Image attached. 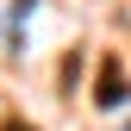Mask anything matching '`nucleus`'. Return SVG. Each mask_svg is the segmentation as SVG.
<instances>
[{
    "label": "nucleus",
    "mask_w": 131,
    "mask_h": 131,
    "mask_svg": "<svg viewBox=\"0 0 131 131\" xmlns=\"http://www.w3.org/2000/svg\"><path fill=\"white\" fill-rule=\"evenodd\" d=\"M125 100V81H119V62H106L100 69V106H119Z\"/></svg>",
    "instance_id": "obj_1"
},
{
    "label": "nucleus",
    "mask_w": 131,
    "mask_h": 131,
    "mask_svg": "<svg viewBox=\"0 0 131 131\" xmlns=\"http://www.w3.org/2000/svg\"><path fill=\"white\" fill-rule=\"evenodd\" d=\"M6 131H25V125H6Z\"/></svg>",
    "instance_id": "obj_2"
}]
</instances>
